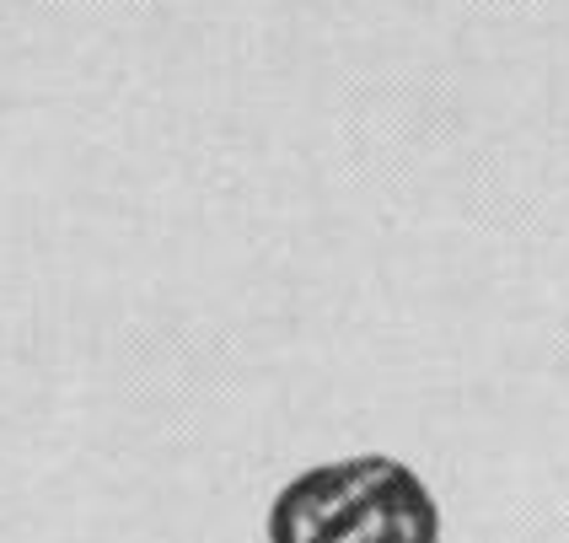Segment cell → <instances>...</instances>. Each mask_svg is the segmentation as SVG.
Listing matches in <instances>:
<instances>
[{
	"label": "cell",
	"mask_w": 569,
	"mask_h": 543,
	"mask_svg": "<svg viewBox=\"0 0 569 543\" xmlns=\"http://www.w3.org/2000/svg\"><path fill=\"white\" fill-rule=\"evenodd\" d=\"M263 533L269 543H441V506L409 463L360 452L296 474Z\"/></svg>",
	"instance_id": "6da1fadb"
}]
</instances>
